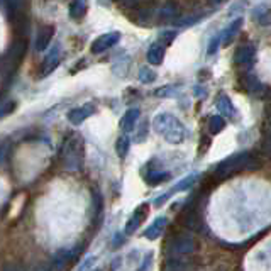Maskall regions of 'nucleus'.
Here are the masks:
<instances>
[{
    "instance_id": "nucleus-6",
    "label": "nucleus",
    "mask_w": 271,
    "mask_h": 271,
    "mask_svg": "<svg viewBox=\"0 0 271 271\" xmlns=\"http://www.w3.org/2000/svg\"><path fill=\"white\" fill-rule=\"evenodd\" d=\"M63 161H64V166L68 170H77L80 166V154L77 151V144L73 141H66L64 143V148H63Z\"/></svg>"
},
{
    "instance_id": "nucleus-31",
    "label": "nucleus",
    "mask_w": 271,
    "mask_h": 271,
    "mask_svg": "<svg viewBox=\"0 0 271 271\" xmlns=\"http://www.w3.org/2000/svg\"><path fill=\"white\" fill-rule=\"evenodd\" d=\"M173 90H175V88H173V87H165V88H160V90H156V95H158V97H166V95H171V93H173Z\"/></svg>"
},
{
    "instance_id": "nucleus-29",
    "label": "nucleus",
    "mask_w": 271,
    "mask_h": 271,
    "mask_svg": "<svg viewBox=\"0 0 271 271\" xmlns=\"http://www.w3.org/2000/svg\"><path fill=\"white\" fill-rule=\"evenodd\" d=\"M124 6L127 7H138V6H146V4H149L151 0H122Z\"/></svg>"
},
{
    "instance_id": "nucleus-17",
    "label": "nucleus",
    "mask_w": 271,
    "mask_h": 271,
    "mask_svg": "<svg viewBox=\"0 0 271 271\" xmlns=\"http://www.w3.org/2000/svg\"><path fill=\"white\" fill-rule=\"evenodd\" d=\"M88 11V0H73L70 4V17L72 19H82Z\"/></svg>"
},
{
    "instance_id": "nucleus-32",
    "label": "nucleus",
    "mask_w": 271,
    "mask_h": 271,
    "mask_svg": "<svg viewBox=\"0 0 271 271\" xmlns=\"http://www.w3.org/2000/svg\"><path fill=\"white\" fill-rule=\"evenodd\" d=\"M151 263H153V254H148L146 259H144V263H143V268L139 271H149L151 269Z\"/></svg>"
},
{
    "instance_id": "nucleus-5",
    "label": "nucleus",
    "mask_w": 271,
    "mask_h": 271,
    "mask_svg": "<svg viewBox=\"0 0 271 271\" xmlns=\"http://www.w3.org/2000/svg\"><path fill=\"white\" fill-rule=\"evenodd\" d=\"M119 39H120V34L119 32H107V34H102L97 37L95 41L92 43V53L93 54H100V53H104V51L107 49H110L112 46H115L119 43Z\"/></svg>"
},
{
    "instance_id": "nucleus-12",
    "label": "nucleus",
    "mask_w": 271,
    "mask_h": 271,
    "mask_svg": "<svg viewBox=\"0 0 271 271\" xmlns=\"http://www.w3.org/2000/svg\"><path fill=\"white\" fill-rule=\"evenodd\" d=\"M166 217H158L156 221H154L151 226H149L146 231H144V237L149 241H154V239H158L161 234H163V231H165V227H166Z\"/></svg>"
},
{
    "instance_id": "nucleus-14",
    "label": "nucleus",
    "mask_w": 271,
    "mask_h": 271,
    "mask_svg": "<svg viewBox=\"0 0 271 271\" xmlns=\"http://www.w3.org/2000/svg\"><path fill=\"white\" fill-rule=\"evenodd\" d=\"M139 115H141L139 109H129V110L122 115V119H120V129H122L124 132H129V130H132L134 125H136V122H138Z\"/></svg>"
},
{
    "instance_id": "nucleus-3",
    "label": "nucleus",
    "mask_w": 271,
    "mask_h": 271,
    "mask_svg": "<svg viewBox=\"0 0 271 271\" xmlns=\"http://www.w3.org/2000/svg\"><path fill=\"white\" fill-rule=\"evenodd\" d=\"M195 249V241L193 237L188 234H178L173 237V241L168 246V254L171 259H181L185 256H190Z\"/></svg>"
},
{
    "instance_id": "nucleus-23",
    "label": "nucleus",
    "mask_w": 271,
    "mask_h": 271,
    "mask_svg": "<svg viewBox=\"0 0 271 271\" xmlns=\"http://www.w3.org/2000/svg\"><path fill=\"white\" fill-rule=\"evenodd\" d=\"M168 180V173H161V171H151L149 175H146V181L149 185H158L161 183V181Z\"/></svg>"
},
{
    "instance_id": "nucleus-4",
    "label": "nucleus",
    "mask_w": 271,
    "mask_h": 271,
    "mask_svg": "<svg viewBox=\"0 0 271 271\" xmlns=\"http://www.w3.org/2000/svg\"><path fill=\"white\" fill-rule=\"evenodd\" d=\"M26 51H27L26 39H17L16 43L11 46V49H9V53H7V58H6L7 66L11 70H16L19 66V63L22 61V58H24Z\"/></svg>"
},
{
    "instance_id": "nucleus-30",
    "label": "nucleus",
    "mask_w": 271,
    "mask_h": 271,
    "mask_svg": "<svg viewBox=\"0 0 271 271\" xmlns=\"http://www.w3.org/2000/svg\"><path fill=\"white\" fill-rule=\"evenodd\" d=\"M198 19H200L198 16H190L188 19H180V21L176 22V24H178V26H191L193 22H197Z\"/></svg>"
},
{
    "instance_id": "nucleus-19",
    "label": "nucleus",
    "mask_w": 271,
    "mask_h": 271,
    "mask_svg": "<svg viewBox=\"0 0 271 271\" xmlns=\"http://www.w3.org/2000/svg\"><path fill=\"white\" fill-rule=\"evenodd\" d=\"M148 61L149 64H161L163 63V58H165V48L160 44H153L151 48L148 49Z\"/></svg>"
},
{
    "instance_id": "nucleus-21",
    "label": "nucleus",
    "mask_w": 271,
    "mask_h": 271,
    "mask_svg": "<svg viewBox=\"0 0 271 271\" xmlns=\"http://www.w3.org/2000/svg\"><path fill=\"white\" fill-rule=\"evenodd\" d=\"M254 16H256V21H258L261 26H269V24H271V12H269L266 7L256 9Z\"/></svg>"
},
{
    "instance_id": "nucleus-18",
    "label": "nucleus",
    "mask_w": 271,
    "mask_h": 271,
    "mask_svg": "<svg viewBox=\"0 0 271 271\" xmlns=\"http://www.w3.org/2000/svg\"><path fill=\"white\" fill-rule=\"evenodd\" d=\"M217 110L221 112L222 115H226V117H234V114H236L234 105H232V102H231V99H229L227 95H221V97H219Z\"/></svg>"
},
{
    "instance_id": "nucleus-2",
    "label": "nucleus",
    "mask_w": 271,
    "mask_h": 271,
    "mask_svg": "<svg viewBox=\"0 0 271 271\" xmlns=\"http://www.w3.org/2000/svg\"><path fill=\"white\" fill-rule=\"evenodd\" d=\"M254 166H256V163H254L253 158H251L249 153L232 154V156L226 158V160H222L217 165V168H216V178H219V180L229 178V176H232L237 171L247 170V168H254Z\"/></svg>"
},
{
    "instance_id": "nucleus-16",
    "label": "nucleus",
    "mask_w": 271,
    "mask_h": 271,
    "mask_svg": "<svg viewBox=\"0 0 271 271\" xmlns=\"http://www.w3.org/2000/svg\"><path fill=\"white\" fill-rule=\"evenodd\" d=\"M241 26H242V17L236 19L234 22H231V26H229L222 34V44L224 46H229L232 41H234V37L237 36V32H239V29H241Z\"/></svg>"
},
{
    "instance_id": "nucleus-33",
    "label": "nucleus",
    "mask_w": 271,
    "mask_h": 271,
    "mask_svg": "<svg viewBox=\"0 0 271 271\" xmlns=\"http://www.w3.org/2000/svg\"><path fill=\"white\" fill-rule=\"evenodd\" d=\"M7 156V144H0V163L6 160Z\"/></svg>"
},
{
    "instance_id": "nucleus-11",
    "label": "nucleus",
    "mask_w": 271,
    "mask_h": 271,
    "mask_svg": "<svg viewBox=\"0 0 271 271\" xmlns=\"http://www.w3.org/2000/svg\"><path fill=\"white\" fill-rule=\"evenodd\" d=\"M256 54V49L253 44H244L241 46V48H237L236 54H234V61L237 64H249L251 61H253Z\"/></svg>"
},
{
    "instance_id": "nucleus-10",
    "label": "nucleus",
    "mask_w": 271,
    "mask_h": 271,
    "mask_svg": "<svg viewBox=\"0 0 271 271\" xmlns=\"http://www.w3.org/2000/svg\"><path fill=\"white\" fill-rule=\"evenodd\" d=\"M197 180V175H190V176H186L185 180H181L180 183H176V186H173V188L168 191V193H165V195H161L160 197V200H156V207H160V205H163L168 200V197L170 195H173V193H176V191H181V190H186V188H190L191 185H193V181Z\"/></svg>"
},
{
    "instance_id": "nucleus-27",
    "label": "nucleus",
    "mask_w": 271,
    "mask_h": 271,
    "mask_svg": "<svg viewBox=\"0 0 271 271\" xmlns=\"http://www.w3.org/2000/svg\"><path fill=\"white\" fill-rule=\"evenodd\" d=\"M14 109H16V102H12V100L4 102V104L0 105V119L6 117V115H9V114H12Z\"/></svg>"
},
{
    "instance_id": "nucleus-36",
    "label": "nucleus",
    "mask_w": 271,
    "mask_h": 271,
    "mask_svg": "<svg viewBox=\"0 0 271 271\" xmlns=\"http://www.w3.org/2000/svg\"><path fill=\"white\" fill-rule=\"evenodd\" d=\"M97 271H100V269H97Z\"/></svg>"
},
{
    "instance_id": "nucleus-1",
    "label": "nucleus",
    "mask_w": 271,
    "mask_h": 271,
    "mask_svg": "<svg viewBox=\"0 0 271 271\" xmlns=\"http://www.w3.org/2000/svg\"><path fill=\"white\" fill-rule=\"evenodd\" d=\"M153 127L170 144H181L185 141L183 124L171 114H158L153 120Z\"/></svg>"
},
{
    "instance_id": "nucleus-35",
    "label": "nucleus",
    "mask_w": 271,
    "mask_h": 271,
    "mask_svg": "<svg viewBox=\"0 0 271 271\" xmlns=\"http://www.w3.org/2000/svg\"><path fill=\"white\" fill-rule=\"evenodd\" d=\"M4 271H26L22 266H16V264H11V266H6V269Z\"/></svg>"
},
{
    "instance_id": "nucleus-7",
    "label": "nucleus",
    "mask_w": 271,
    "mask_h": 271,
    "mask_svg": "<svg viewBox=\"0 0 271 271\" xmlns=\"http://www.w3.org/2000/svg\"><path fill=\"white\" fill-rule=\"evenodd\" d=\"M95 114V107L92 104H85L82 107H77V109H72L68 112V120L72 122L73 125H78L82 122H85V120L90 117V115Z\"/></svg>"
},
{
    "instance_id": "nucleus-9",
    "label": "nucleus",
    "mask_w": 271,
    "mask_h": 271,
    "mask_svg": "<svg viewBox=\"0 0 271 271\" xmlns=\"http://www.w3.org/2000/svg\"><path fill=\"white\" fill-rule=\"evenodd\" d=\"M59 59H61V46H59V43H58L53 49L49 51L48 56L44 58L43 75H49L51 72H53V70L59 64Z\"/></svg>"
},
{
    "instance_id": "nucleus-26",
    "label": "nucleus",
    "mask_w": 271,
    "mask_h": 271,
    "mask_svg": "<svg viewBox=\"0 0 271 271\" xmlns=\"http://www.w3.org/2000/svg\"><path fill=\"white\" fill-rule=\"evenodd\" d=\"M176 34H178V32L176 31H163L161 34H160V37H158V39H160V43L161 44H171L173 43V39H175L176 37Z\"/></svg>"
},
{
    "instance_id": "nucleus-22",
    "label": "nucleus",
    "mask_w": 271,
    "mask_h": 271,
    "mask_svg": "<svg viewBox=\"0 0 271 271\" xmlns=\"http://www.w3.org/2000/svg\"><path fill=\"white\" fill-rule=\"evenodd\" d=\"M224 125H226V122H224V117L222 115H212L209 120V129L212 134H217L221 132V130L224 129Z\"/></svg>"
},
{
    "instance_id": "nucleus-13",
    "label": "nucleus",
    "mask_w": 271,
    "mask_h": 271,
    "mask_svg": "<svg viewBox=\"0 0 271 271\" xmlns=\"http://www.w3.org/2000/svg\"><path fill=\"white\" fill-rule=\"evenodd\" d=\"M53 36H54V27L53 26L41 27L39 34H37V39H36V49L37 51H44L49 46L51 39H53Z\"/></svg>"
},
{
    "instance_id": "nucleus-34",
    "label": "nucleus",
    "mask_w": 271,
    "mask_h": 271,
    "mask_svg": "<svg viewBox=\"0 0 271 271\" xmlns=\"http://www.w3.org/2000/svg\"><path fill=\"white\" fill-rule=\"evenodd\" d=\"M11 4L12 0H0V7H4L7 12H11Z\"/></svg>"
},
{
    "instance_id": "nucleus-15",
    "label": "nucleus",
    "mask_w": 271,
    "mask_h": 271,
    "mask_svg": "<svg viewBox=\"0 0 271 271\" xmlns=\"http://www.w3.org/2000/svg\"><path fill=\"white\" fill-rule=\"evenodd\" d=\"M242 83H244L246 90L253 93V95H261V93L264 92V85L254 77V75H246V77L242 78Z\"/></svg>"
},
{
    "instance_id": "nucleus-28",
    "label": "nucleus",
    "mask_w": 271,
    "mask_h": 271,
    "mask_svg": "<svg viewBox=\"0 0 271 271\" xmlns=\"http://www.w3.org/2000/svg\"><path fill=\"white\" fill-rule=\"evenodd\" d=\"M219 43H222V37H221V34H217L216 37H214L212 41H210L209 49H207V54H209V56H212V54H216V53H217V49H219Z\"/></svg>"
},
{
    "instance_id": "nucleus-25",
    "label": "nucleus",
    "mask_w": 271,
    "mask_h": 271,
    "mask_svg": "<svg viewBox=\"0 0 271 271\" xmlns=\"http://www.w3.org/2000/svg\"><path fill=\"white\" fill-rule=\"evenodd\" d=\"M160 16L163 19H173V17H176V6L175 4H166V6H163L160 9Z\"/></svg>"
},
{
    "instance_id": "nucleus-24",
    "label": "nucleus",
    "mask_w": 271,
    "mask_h": 271,
    "mask_svg": "<svg viewBox=\"0 0 271 271\" xmlns=\"http://www.w3.org/2000/svg\"><path fill=\"white\" fill-rule=\"evenodd\" d=\"M138 78H139V82H143V83H153L156 80V73H154L151 68H141L139 70Z\"/></svg>"
},
{
    "instance_id": "nucleus-8",
    "label": "nucleus",
    "mask_w": 271,
    "mask_h": 271,
    "mask_svg": "<svg viewBox=\"0 0 271 271\" xmlns=\"http://www.w3.org/2000/svg\"><path fill=\"white\" fill-rule=\"evenodd\" d=\"M148 209H149V205L143 204L134 210L132 217H130L127 221V224H125V234H132L136 229L141 226V224L144 222V219H146V216H148Z\"/></svg>"
},
{
    "instance_id": "nucleus-20",
    "label": "nucleus",
    "mask_w": 271,
    "mask_h": 271,
    "mask_svg": "<svg viewBox=\"0 0 271 271\" xmlns=\"http://www.w3.org/2000/svg\"><path fill=\"white\" fill-rule=\"evenodd\" d=\"M129 148H130V141L127 136H120L117 139V143H115V151L120 158H125V154L129 153Z\"/></svg>"
}]
</instances>
